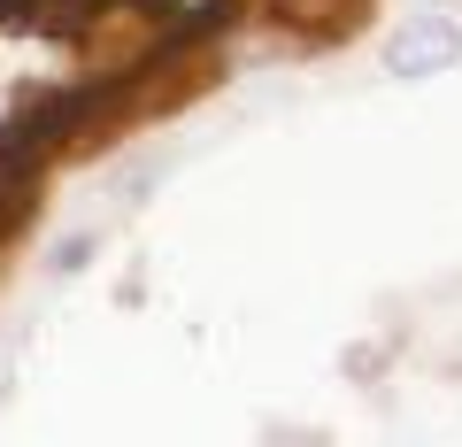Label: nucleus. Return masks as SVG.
Returning a JSON list of instances; mask_svg holds the SVG:
<instances>
[{"instance_id": "1", "label": "nucleus", "mask_w": 462, "mask_h": 447, "mask_svg": "<svg viewBox=\"0 0 462 447\" xmlns=\"http://www.w3.org/2000/svg\"><path fill=\"white\" fill-rule=\"evenodd\" d=\"M385 0H0V293L62 178L231 78L346 54Z\"/></svg>"}, {"instance_id": "2", "label": "nucleus", "mask_w": 462, "mask_h": 447, "mask_svg": "<svg viewBox=\"0 0 462 447\" xmlns=\"http://www.w3.org/2000/svg\"><path fill=\"white\" fill-rule=\"evenodd\" d=\"M462 54V39H455V23H416L409 39L393 47V70L409 78V70H439V62H455Z\"/></svg>"}]
</instances>
